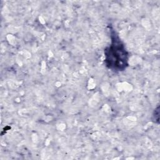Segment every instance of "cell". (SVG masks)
Returning <instances> with one entry per match:
<instances>
[{
  "label": "cell",
  "mask_w": 160,
  "mask_h": 160,
  "mask_svg": "<svg viewBox=\"0 0 160 160\" xmlns=\"http://www.w3.org/2000/svg\"><path fill=\"white\" fill-rule=\"evenodd\" d=\"M111 43L104 49L106 66L115 72L124 71L129 65V53L125 45L114 31L111 32Z\"/></svg>",
  "instance_id": "6da1fadb"
}]
</instances>
